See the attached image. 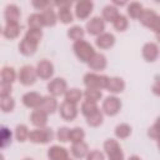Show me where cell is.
Wrapping results in <instances>:
<instances>
[{"label":"cell","mask_w":160,"mask_h":160,"mask_svg":"<svg viewBox=\"0 0 160 160\" xmlns=\"http://www.w3.org/2000/svg\"><path fill=\"white\" fill-rule=\"evenodd\" d=\"M74 52H75V55L78 56V59H79L80 61H82V62H89L90 59H91V58L94 56V54H95L92 46H91L89 42L84 41V40L76 41V42L74 44Z\"/></svg>","instance_id":"6da1fadb"},{"label":"cell","mask_w":160,"mask_h":160,"mask_svg":"<svg viewBox=\"0 0 160 160\" xmlns=\"http://www.w3.org/2000/svg\"><path fill=\"white\" fill-rule=\"evenodd\" d=\"M108 82H109V78L105 75H98L94 72H89L84 76V84L88 89H96V90L106 89Z\"/></svg>","instance_id":"7a4b0ae2"},{"label":"cell","mask_w":160,"mask_h":160,"mask_svg":"<svg viewBox=\"0 0 160 160\" xmlns=\"http://www.w3.org/2000/svg\"><path fill=\"white\" fill-rule=\"evenodd\" d=\"M52 136L54 135H52L51 129L40 128V129H36V130L30 131L29 140L31 142H35V144H46V142H49L52 139Z\"/></svg>","instance_id":"3957f363"},{"label":"cell","mask_w":160,"mask_h":160,"mask_svg":"<svg viewBox=\"0 0 160 160\" xmlns=\"http://www.w3.org/2000/svg\"><path fill=\"white\" fill-rule=\"evenodd\" d=\"M104 149H105V152L108 154L110 160H122L124 159L122 151H121L119 144L114 139L106 140L104 144Z\"/></svg>","instance_id":"277c9868"},{"label":"cell","mask_w":160,"mask_h":160,"mask_svg":"<svg viewBox=\"0 0 160 160\" xmlns=\"http://www.w3.org/2000/svg\"><path fill=\"white\" fill-rule=\"evenodd\" d=\"M38 74H36V70L30 66V65H25L20 69L19 71V81L22 84V85H32L35 82V79H36Z\"/></svg>","instance_id":"5b68a950"},{"label":"cell","mask_w":160,"mask_h":160,"mask_svg":"<svg viewBox=\"0 0 160 160\" xmlns=\"http://www.w3.org/2000/svg\"><path fill=\"white\" fill-rule=\"evenodd\" d=\"M120 108H121V102L116 96H108L102 102V111L109 116L116 115Z\"/></svg>","instance_id":"8992f818"},{"label":"cell","mask_w":160,"mask_h":160,"mask_svg":"<svg viewBox=\"0 0 160 160\" xmlns=\"http://www.w3.org/2000/svg\"><path fill=\"white\" fill-rule=\"evenodd\" d=\"M92 8H94V4L91 1H89V0H82V1L76 2V5H75V15H76V18L81 19V20L86 19L91 14Z\"/></svg>","instance_id":"52a82bcc"},{"label":"cell","mask_w":160,"mask_h":160,"mask_svg":"<svg viewBox=\"0 0 160 160\" xmlns=\"http://www.w3.org/2000/svg\"><path fill=\"white\" fill-rule=\"evenodd\" d=\"M104 29H105L104 19H101L99 16H95L86 22V30L90 35H101Z\"/></svg>","instance_id":"ba28073f"},{"label":"cell","mask_w":160,"mask_h":160,"mask_svg":"<svg viewBox=\"0 0 160 160\" xmlns=\"http://www.w3.org/2000/svg\"><path fill=\"white\" fill-rule=\"evenodd\" d=\"M59 111H60V115L62 119L68 120V121H71L76 118L78 115V109H76V105L72 104V102H68V101H64L60 108H59Z\"/></svg>","instance_id":"9c48e42d"},{"label":"cell","mask_w":160,"mask_h":160,"mask_svg":"<svg viewBox=\"0 0 160 160\" xmlns=\"http://www.w3.org/2000/svg\"><path fill=\"white\" fill-rule=\"evenodd\" d=\"M48 90L52 96H60V95L66 92V82H65L64 79L56 78V79H54L49 82Z\"/></svg>","instance_id":"30bf717a"},{"label":"cell","mask_w":160,"mask_h":160,"mask_svg":"<svg viewBox=\"0 0 160 160\" xmlns=\"http://www.w3.org/2000/svg\"><path fill=\"white\" fill-rule=\"evenodd\" d=\"M52 72H54V66L48 60H41L38 64V66H36V74L41 79H45V80L46 79H50L51 75H52Z\"/></svg>","instance_id":"8fae6325"},{"label":"cell","mask_w":160,"mask_h":160,"mask_svg":"<svg viewBox=\"0 0 160 160\" xmlns=\"http://www.w3.org/2000/svg\"><path fill=\"white\" fill-rule=\"evenodd\" d=\"M158 18H159V16H158V15L155 14V11H152L151 9H144V11L141 12L139 20H140V22H141L144 26L151 29V28L154 26V24L156 22Z\"/></svg>","instance_id":"7c38bea8"},{"label":"cell","mask_w":160,"mask_h":160,"mask_svg":"<svg viewBox=\"0 0 160 160\" xmlns=\"http://www.w3.org/2000/svg\"><path fill=\"white\" fill-rule=\"evenodd\" d=\"M142 56L145 58L146 61H154L159 56V48L154 42H148L142 48Z\"/></svg>","instance_id":"4fadbf2b"},{"label":"cell","mask_w":160,"mask_h":160,"mask_svg":"<svg viewBox=\"0 0 160 160\" xmlns=\"http://www.w3.org/2000/svg\"><path fill=\"white\" fill-rule=\"evenodd\" d=\"M42 101V96L38 92H28L22 96V102L28 108H39Z\"/></svg>","instance_id":"5bb4252c"},{"label":"cell","mask_w":160,"mask_h":160,"mask_svg":"<svg viewBox=\"0 0 160 160\" xmlns=\"http://www.w3.org/2000/svg\"><path fill=\"white\" fill-rule=\"evenodd\" d=\"M89 68L91 70H95V71H99V70H104L105 66H106V59L102 54H94V56L90 59V61L88 62Z\"/></svg>","instance_id":"9a60e30c"},{"label":"cell","mask_w":160,"mask_h":160,"mask_svg":"<svg viewBox=\"0 0 160 160\" xmlns=\"http://www.w3.org/2000/svg\"><path fill=\"white\" fill-rule=\"evenodd\" d=\"M30 120H31V122H32L35 126H38V128H44V126L46 125V122H48V114L44 112V111H41L40 109H36V110H34V111L31 112Z\"/></svg>","instance_id":"2e32d148"},{"label":"cell","mask_w":160,"mask_h":160,"mask_svg":"<svg viewBox=\"0 0 160 160\" xmlns=\"http://www.w3.org/2000/svg\"><path fill=\"white\" fill-rule=\"evenodd\" d=\"M96 46L100 48V49H109L114 45L115 42V38L112 34H109V32H102L101 35L98 36L96 39Z\"/></svg>","instance_id":"e0dca14e"},{"label":"cell","mask_w":160,"mask_h":160,"mask_svg":"<svg viewBox=\"0 0 160 160\" xmlns=\"http://www.w3.org/2000/svg\"><path fill=\"white\" fill-rule=\"evenodd\" d=\"M58 108V102L55 100L54 96H45L42 98V101L40 104V106L38 109H40L41 111L46 112V114H52Z\"/></svg>","instance_id":"ac0fdd59"},{"label":"cell","mask_w":160,"mask_h":160,"mask_svg":"<svg viewBox=\"0 0 160 160\" xmlns=\"http://www.w3.org/2000/svg\"><path fill=\"white\" fill-rule=\"evenodd\" d=\"M48 158L50 160H68L69 156H68V151L66 149L64 148H60V146H51L48 151Z\"/></svg>","instance_id":"d6986e66"},{"label":"cell","mask_w":160,"mask_h":160,"mask_svg":"<svg viewBox=\"0 0 160 160\" xmlns=\"http://www.w3.org/2000/svg\"><path fill=\"white\" fill-rule=\"evenodd\" d=\"M71 152L75 158L81 159L84 156H86L89 154V148L84 141H79V142H72L71 146Z\"/></svg>","instance_id":"ffe728a7"},{"label":"cell","mask_w":160,"mask_h":160,"mask_svg":"<svg viewBox=\"0 0 160 160\" xmlns=\"http://www.w3.org/2000/svg\"><path fill=\"white\" fill-rule=\"evenodd\" d=\"M36 48H38V44H36V42H32V41L28 40V39H25V38L21 40V42H20V45H19L20 52H21L22 55H26V56L32 55V54L35 52Z\"/></svg>","instance_id":"44dd1931"},{"label":"cell","mask_w":160,"mask_h":160,"mask_svg":"<svg viewBox=\"0 0 160 160\" xmlns=\"http://www.w3.org/2000/svg\"><path fill=\"white\" fill-rule=\"evenodd\" d=\"M125 88V82L121 78H111L109 79V82H108V86L106 89L110 91V92H114V94H118V92H121Z\"/></svg>","instance_id":"7402d4cb"},{"label":"cell","mask_w":160,"mask_h":160,"mask_svg":"<svg viewBox=\"0 0 160 160\" xmlns=\"http://www.w3.org/2000/svg\"><path fill=\"white\" fill-rule=\"evenodd\" d=\"M41 18L44 21V26H54L58 20V14H55L51 8H48L41 12Z\"/></svg>","instance_id":"603a6c76"},{"label":"cell","mask_w":160,"mask_h":160,"mask_svg":"<svg viewBox=\"0 0 160 160\" xmlns=\"http://www.w3.org/2000/svg\"><path fill=\"white\" fill-rule=\"evenodd\" d=\"M20 18V10L16 5H8L5 9V19L6 22H18Z\"/></svg>","instance_id":"cb8c5ba5"},{"label":"cell","mask_w":160,"mask_h":160,"mask_svg":"<svg viewBox=\"0 0 160 160\" xmlns=\"http://www.w3.org/2000/svg\"><path fill=\"white\" fill-rule=\"evenodd\" d=\"M20 32V26L18 22H6V25L2 29V34L8 39H14L19 35Z\"/></svg>","instance_id":"d4e9b609"},{"label":"cell","mask_w":160,"mask_h":160,"mask_svg":"<svg viewBox=\"0 0 160 160\" xmlns=\"http://www.w3.org/2000/svg\"><path fill=\"white\" fill-rule=\"evenodd\" d=\"M119 11H118V8L114 6V5H106L102 10V19L106 20V21H111L114 22L115 19L119 16Z\"/></svg>","instance_id":"484cf974"},{"label":"cell","mask_w":160,"mask_h":160,"mask_svg":"<svg viewBox=\"0 0 160 160\" xmlns=\"http://www.w3.org/2000/svg\"><path fill=\"white\" fill-rule=\"evenodd\" d=\"M142 11H144V8L140 2H130L128 5V14L132 19H139Z\"/></svg>","instance_id":"4316f807"},{"label":"cell","mask_w":160,"mask_h":160,"mask_svg":"<svg viewBox=\"0 0 160 160\" xmlns=\"http://www.w3.org/2000/svg\"><path fill=\"white\" fill-rule=\"evenodd\" d=\"M81 96H82V92L79 89H70V90H66L65 92V101L76 104L81 99Z\"/></svg>","instance_id":"83f0119b"},{"label":"cell","mask_w":160,"mask_h":160,"mask_svg":"<svg viewBox=\"0 0 160 160\" xmlns=\"http://www.w3.org/2000/svg\"><path fill=\"white\" fill-rule=\"evenodd\" d=\"M16 78V74L12 68H2L1 70V82L11 84Z\"/></svg>","instance_id":"f1b7e54d"},{"label":"cell","mask_w":160,"mask_h":160,"mask_svg":"<svg viewBox=\"0 0 160 160\" xmlns=\"http://www.w3.org/2000/svg\"><path fill=\"white\" fill-rule=\"evenodd\" d=\"M28 24L30 29H41L44 26V21L41 18V14H32L28 19Z\"/></svg>","instance_id":"f546056e"},{"label":"cell","mask_w":160,"mask_h":160,"mask_svg":"<svg viewBox=\"0 0 160 160\" xmlns=\"http://www.w3.org/2000/svg\"><path fill=\"white\" fill-rule=\"evenodd\" d=\"M68 36H69L71 40H74L75 42H76V41H80V40H82V38H84V30H82V28H80V26H72V28H70V29L68 30Z\"/></svg>","instance_id":"4dcf8cb0"},{"label":"cell","mask_w":160,"mask_h":160,"mask_svg":"<svg viewBox=\"0 0 160 160\" xmlns=\"http://www.w3.org/2000/svg\"><path fill=\"white\" fill-rule=\"evenodd\" d=\"M58 19L64 24L71 22L72 21V14L70 12V8H60L58 11Z\"/></svg>","instance_id":"1f68e13d"},{"label":"cell","mask_w":160,"mask_h":160,"mask_svg":"<svg viewBox=\"0 0 160 160\" xmlns=\"http://www.w3.org/2000/svg\"><path fill=\"white\" fill-rule=\"evenodd\" d=\"M99 109L96 106V102H90V101H84L81 105V112L82 115H85L86 118L92 115L94 112H96Z\"/></svg>","instance_id":"d6a6232c"},{"label":"cell","mask_w":160,"mask_h":160,"mask_svg":"<svg viewBox=\"0 0 160 160\" xmlns=\"http://www.w3.org/2000/svg\"><path fill=\"white\" fill-rule=\"evenodd\" d=\"M131 134V128L128 124H120L115 129V135L119 139H126Z\"/></svg>","instance_id":"836d02e7"},{"label":"cell","mask_w":160,"mask_h":160,"mask_svg":"<svg viewBox=\"0 0 160 160\" xmlns=\"http://www.w3.org/2000/svg\"><path fill=\"white\" fill-rule=\"evenodd\" d=\"M85 138V132L81 128H74L70 130V135H69V140L72 142H79L82 141Z\"/></svg>","instance_id":"e575fe53"},{"label":"cell","mask_w":160,"mask_h":160,"mask_svg":"<svg viewBox=\"0 0 160 160\" xmlns=\"http://www.w3.org/2000/svg\"><path fill=\"white\" fill-rule=\"evenodd\" d=\"M84 96H85V101L96 102L101 98V91L96 89H86V91L84 92Z\"/></svg>","instance_id":"d590c367"},{"label":"cell","mask_w":160,"mask_h":160,"mask_svg":"<svg viewBox=\"0 0 160 160\" xmlns=\"http://www.w3.org/2000/svg\"><path fill=\"white\" fill-rule=\"evenodd\" d=\"M41 36H42V32L40 29H29L25 34V39H28L32 42H36V44L40 41Z\"/></svg>","instance_id":"8d00e7d4"},{"label":"cell","mask_w":160,"mask_h":160,"mask_svg":"<svg viewBox=\"0 0 160 160\" xmlns=\"http://www.w3.org/2000/svg\"><path fill=\"white\" fill-rule=\"evenodd\" d=\"M29 134L30 131L28 130V128L25 125H18L16 126V130H15V136L19 141H25L26 139H29Z\"/></svg>","instance_id":"74e56055"},{"label":"cell","mask_w":160,"mask_h":160,"mask_svg":"<svg viewBox=\"0 0 160 160\" xmlns=\"http://www.w3.org/2000/svg\"><path fill=\"white\" fill-rule=\"evenodd\" d=\"M86 121L90 126H99L101 122H102V114L100 110H98L96 112H94L92 115L88 116L86 118Z\"/></svg>","instance_id":"f35d334b"},{"label":"cell","mask_w":160,"mask_h":160,"mask_svg":"<svg viewBox=\"0 0 160 160\" xmlns=\"http://www.w3.org/2000/svg\"><path fill=\"white\" fill-rule=\"evenodd\" d=\"M1 110L2 111H11L12 109H14V106H15V101H14V99L11 98V96H2L1 98Z\"/></svg>","instance_id":"ab89813d"},{"label":"cell","mask_w":160,"mask_h":160,"mask_svg":"<svg viewBox=\"0 0 160 160\" xmlns=\"http://www.w3.org/2000/svg\"><path fill=\"white\" fill-rule=\"evenodd\" d=\"M112 25H114V28H115L118 31H124V30H126V28H128V19H126L124 15H119V16L115 19V21L112 22Z\"/></svg>","instance_id":"60d3db41"},{"label":"cell","mask_w":160,"mask_h":160,"mask_svg":"<svg viewBox=\"0 0 160 160\" xmlns=\"http://www.w3.org/2000/svg\"><path fill=\"white\" fill-rule=\"evenodd\" d=\"M11 142V132L6 128H1V146L5 148L8 144Z\"/></svg>","instance_id":"b9f144b4"},{"label":"cell","mask_w":160,"mask_h":160,"mask_svg":"<svg viewBox=\"0 0 160 160\" xmlns=\"http://www.w3.org/2000/svg\"><path fill=\"white\" fill-rule=\"evenodd\" d=\"M69 135H70V129H68V128H60L56 136H58L59 141L65 142V141L69 140Z\"/></svg>","instance_id":"7bdbcfd3"},{"label":"cell","mask_w":160,"mask_h":160,"mask_svg":"<svg viewBox=\"0 0 160 160\" xmlns=\"http://www.w3.org/2000/svg\"><path fill=\"white\" fill-rule=\"evenodd\" d=\"M148 134H149L150 138L158 140V139L160 138V128L156 126V125H154V126H151V128L149 129V132H148Z\"/></svg>","instance_id":"ee69618b"},{"label":"cell","mask_w":160,"mask_h":160,"mask_svg":"<svg viewBox=\"0 0 160 160\" xmlns=\"http://www.w3.org/2000/svg\"><path fill=\"white\" fill-rule=\"evenodd\" d=\"M10 92H11V84L1 82V90H0L1 98L2 96H10Z\"/></svg>","instance_id":"f6af8a7d"},{"label":"cell","mask_w":160,"mask_h":160,"mask_svg":"<svg viewBox=\"0 0 160 160\" xmlns=\"http://www.w3.org/2000/svg\"><path fill=\"white\" fill-rule=\"evenodd\" d=\"M88 160H104V155L100 151L94 150L88 154Z\"/></svg>","instance_id":"bcb514c9"},{"label":"cell","mask_w":160,"mask_h":160,"mask_svg":"<svg viewBox=\"0 0 160 160\" xmlns=\"http://www.w3.org/2000/svg\"><path fill=\"white\" fill-rule=\"evenodd\" d=\"M49 5H50V2H48V1H32V6L36 8L38 10H42V11L45 9H48Z\"/></svg>","instance_id":"7dc6e473"},{"label":"cell","mask_w":160,"mask_h":160,"mask_svg":"<svg viewBox=\"0 0 160 160\" xmlns=\"http://www.w3.org/2000/svg\"><path fill=\"white\" fill-rule=\"evenodd\" d=\"M152 92L155 95H159L160 96V78L156 76V80H155V84L152 86Z\"/></svg>","instance_id":"c3c4849f"},{"label":"cell","mask_w":160,"mask_h":160,"mask_svg":"<svg viewBox=\"0 0 160 160\" xmlns=\"http://www.w3.org/2000/svg\"><path fill=\"white\" fill-rule=\"evenodd\" d=\"M112 2H114V4H115V5H125V4H126V2H125V1H115V0H114V1H112Z\"/></svg>","instance_id":"681fc988"},{"label":"cell","mask_w":160,"mask_h":160,"mask_svg":"<svg viewBox=\"0 0 160 160\" xmlns=\"http://www.w3.org/2000/svg\"><path fill=\"white\" fill-rule=\"evenodd\" d=\"M129 160H140V158H138V156H131V158H129Z\"/></svg>","instance_id":"f907efd6"},{"label":"cell","mask_w":160,"mask_h":160,"mask_svg":"<svg viewBox=\"0 0 160 160\" xmlns=\"http://www.w3.org/2000/svg\"><path fill=\"white\" fill-rule=\"evenodd\" d=\"M158 148H159V150H160V138L158 139Z\"/></svg>","instance_id":"816d5d0a"},{"label":"cell","mask_w":160,"mask_h":160,"mask_svg":"<svg viewBox=\"0 0 160 160\" xmlns=\"http://www.w3.org/2000/svg\"><path fill=\"white\" fill-rule=\"evenodd\" d=\"M156 38H158V40L160 41V32H158V34H156Z\"/></svg>","instance_id":"f5cc1de1"},{"label":"cell","mask_w":160,"mask_h":160,"mask_svg":"<svg viewBox=\"0 0 160 160\" xmlns=\"http://www.w3.org/2000/svg\"><path fill=\"white\" fill-rule=\"evenodd\" d=\"M22 160H32V159H29V158H25V159H22Z\"/></svg>","instance_id":"db71d44e"},{"label":"cell","mask_w":160,"mask_h":160,"mask_svg":"<svg viewBox=\"0 0 160 160\" xmlns=\"http://www.w3.org/2000/svg\"><path fill=\"white\" fill-rule=\"evenodd\" d=\"M68 160H70V159H68Z\"/></svg>","instance_id":"11a10c76"}]
</instances>
